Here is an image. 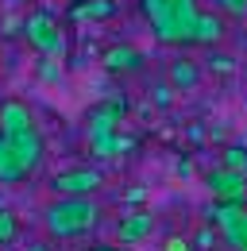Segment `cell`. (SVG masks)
Instances as JSON below:
<instances>
[{
	"label": "cell",
	"mask_w": 247,
	"mask_h": 251,
	"mask_svg": "<svg viewBox=\"0 0 247 251\" xmlns=\"http://www.w3.org/2000/svg\"><path fill=\"white\" fill-rule=\"evenodd\" d=\"M0 135H8V143L16 147L20 162L27 166V174H35L47 158V139L35 124V112L27 108V100L20 97H8L0 100Z\"/></svg>",
	"instance_id": "obj_1"
},
{
	"label": "cell",
	"mask_w": 247,
	"mask_h": 251,
	"mask_svg": "<svg viewBox=\"0 0 247 251\" xmlns=\"http://www.w3.org/2000/svg\"><path fill=\"white\" fill-rule=\"evenodd\" d=\"M97 220H100V209L93 197H54L43 209V228L54 240H77L97 228Z\"/></svg>",
	"instance_id": "obj_2"
},
{
	"label": "cell",
	"mask_w": 247,
	"mask_h": 251,
	"mask_svg": "<svg viewBox=\"0 0 247 251\" xmlns=\"http://www.w3.org/2000/svg\"><path fill=\"white\" fill-rule=\"evenodd\" d=\"M197 0H166V24L154 35L162 47H189L193 43V27H197Z\"/></svg>",
	"instance_id": "obj_3"
},
{
	"label": "cell",
	"mask_w": 247,
	"mask_h": 251,
	"mask_svg": "<svg viewBox=\"0 0 247 251\" xmlns=\"http://www.w3.org/2000/svg\"><path fill=\"white\" fill-rule=\"evenodd\" d=\"M24 39L47 58H62L66 54V31H62V24L50 12H31L24 20Z\"/></svg>",
	"instance_id": "obj_4"
},
{
	"label": "cell",
	"mask_w": 247,
	"mask_h": 251,
	"mask_svg": "<svg viewBox=\"0 0 247 251\" xmlns=\"http://www.w3.org/2000/svg\"><path fill=\"white\" fill-rule=\"evenodd\" d=\"M100 186H104V174L97 166H70L50 178V189L58 197H93Z\"/></svg>",
	"instance_id": "obj_5"
},
{
	"label": "cell",
	"mask_w": 247,
	"mask_h": 251,
	"mask_svg": "<svg viewBox=\"0 0 247 251\" xmlns=\"http://www.w3.org/2000/svg\"><path fill=\"white\" fill-rule=\"evenodd\" d=\"M124 116H127V97H104L85 112V139L89 135H104V131H120Z\"/></svg>",
	"instance_id": "obj_6"
},
{
	"label": "cell",
	"mask_w": 247,
	"mask_h": 251,
	"mask_svg": "<svg viewBox=\"0 0 247 251\" xmlns=\"http://www.w3.org/2000/svg\"><path fill=\"white\" fill-rule=\"evenodd\" d=\"M205 186H209V193L216 201H244L247 197V174H240V170H232V166L220 162L216 170H209Z\"/></svg>",
	"instance_id": "obj_7"
},
{
	"label": "cell",
	"mask_w": 247,
	"mask_h": 251,
	"mask_svg": "<svg viewBox=\"0 0 247 251\" xmlns=\"http://www.w3.org/2000/svg\"><path fill=\"white\" fill-rule=\"evenodd\" d=\"M143 50L139 47H131V43H112L104 54H100V66L108 70V74H139L143 70Z\"/></svg>",
	"instance_id": "obj_8"
},
{
	"label": "cell",
	"mask_w": 247,
	"mask_h": 251,
	"mask_svg": "<svg viewBox=\"0 0 247 251\" xmlns=\"http://www.w3.org/2000/svg\"><path fill=\"white\" fill-rule=\"evenodd\" d=\"M154 232V217L147 213V209H131V213H124L120 220H116V240L120 244H143L147 236Z\"/></svg>",
	"instance_id": "obj_9"
},
{
	"label": "cell",
	"mask_w": 247,
	"mask_h": 251,
	"mask_svg": "<svg viewBox=\"0 0 247 251\" xmlns=\"http://www.w3.org/2000/svg\"><path fill=\"white\" fill-rule=\"evenodd\" d=\"M89 151L93 158H120L127 151H135V139L120 135V131H104V135H89Z\"/></svg>",
	"instance_id": "obj_10"
},
{
	"label": "cell",
	"mask_w": 247,
	"mask_h": 251,
	"mask_svg": "<svg viewBox=\"0 0 247 251\" xmlns=\"http://www.w3.org/2000/svg\"><path fill=\"white\" fill-rule=\"evenodd\" d=\"M166 81H170L178 93H193V89L201 85V62H193V58H174V62L166 66Z\"/></svg>",
	"instance_id": "obj_11"
},
{
	"label": "cell",
	"mask_w": 247,
	"mask_h": 251,
	"mask_svg": "<svg viewBox=\"0 0 247 251\" xmlns=\"http://www.w3.org/2000/svg\"><path fill=\"white\" fill-rule=\"evenodd\" d=\"M24 178H31L27 166L20 162L16 147L8 143V135H0V186H20Z\"/></svg>",
	"instance_id": "obj_12"
},
{
	"label": "cell",
	"mask_w": 247,
	"mask_h": 251,
	"mask_svg": "<svg viewBox=\"0 0 247 251\" xmlns=\"http://www.w3.org/2000/svg\"><path fill=\"white\" fill-rule=\"evenodd\" d=\"M116 16V0H77L74 8H70V20H77V24H85V20H112Z\"/></svg>",
	"instance_id": "obj_13"
},
{
	"label": "cell",
	"mask_w": 247,
	"mask_h": 251,
	"mask_svg": "<svg viewBox=\"0 0 247 251\" xmlns=\"http://www.w3.org/2000/svg\"><path fill=\"white\" fill-rule=\"evenodd\" d=\"M224 39V20L216 12H201L197 16V27H193V43L197 47H216Z\"/></svg>",
	"instance_id": "obj_14"
},
{
	"label": "cell",
	"mask_w": 247,
	"mask_h": 251,
	"mask_svg": "<svg viewBox=\"0 0 247 251\" xmlns=\"http://www.w3.org/2000/svg\"><path fill=\"white\" fill-rule=\"evenodd\" d=\"M205 70H209L213 77H236V70H240V66H236V58H232V54H220V50H213V54L205 58Z\"/></svg>",
	"instance_id": "obj_15"
},
{
	"label": "cell",
	"mask_w": 247,
	"mask_h": 251,
	"mask_svg": "<svg viewBox=\"0 0 247 251\" xmlns=\"http://www.w3.org/2000/svg\"><path fill=\"white\" fill-rule=\"evenodd\" d=\"M16 240H20V217L12 209H0V248H8Z\"/></svg>",
	"instance_id": "obj_16"
},
{
	"label": "cell",
	"mask_w": 247,
	"mask_h": 251,
	"mask_svg": "<svg viewBox=\"0 0 247 251\" xmlns=\"http://www.w3.org/2000/svg\"><path fill=\"white\" fill-rule=\"evenodd\" d=\"M224 166H232V170H240L247 174V147H224V158H220Z\"/></svg>",
	"instance_id": "obj_17"
},
{
	"label": "cell",
	"mask_w": 247,
	"mask_h": 251,
	"mask_svg": "<svg viewBox=\"0 0 247 251\" xmlns=\"http://www.w3.org/2000/svg\"><path fill=\"white\" fill-rule=\"evenodd\" d=\"M174 93H178V89H174L170 81H166V85H154L151 89V104L154 108H170V104H174Z\"/></svg>",
	"instance_id": "obj_18"
},
{
	"label": "cell",
	"mask_w": 247,
	"mask_h": 251,
	"mask_svg": "<svg viewBox=\"0 0 247 251\" xmlns=\"http://www.w3.org/2000/svg\"><path fill=\"white\" fill-rule=\"evenodd\" d=\"M39 77H43V81H58V77H62V66L54 62V58L43 54V62H39Z\"/></svg>",
	"instance_id": "obj_19"
},
{
	"label": "cell",
	"mask_w": 247,
	"mask_h": 251,
	"mask_svg": "<svg viewBox=\"0 0 247 251\" xmlns=\"http://www.w3.org/2000/svg\"><path fill=\"white\" fill-rule=\"evenodd\" d=\"M216 8L224 16H247V0H216Z\"/></svg>",
	"instance_id": "obj_20"
},
{
	"label": "cell",
	"mask_w": 247,
	"mask_h": 251,
	"mask_svg": "<svg viewBox=\"0 0 247 251\" xmlns=\"http://www.w3.org/2000/svg\"><path fill=\"white\" fill-rule=\"evenodd\" d=\"M189 244H193V251H209V248H213V228H201Z\"/></svg>",
	"instance_id": "obj_21"
},
{
	"label": "cell",
	"mask_w": 247,
	"mask_h": 251,
	"mask_svg": "<svg viewBox=\"0 0 247 251\" xmlns=\"http://www.w3.org/2000/svg\"><path fill=\"white\" fill-rule=\"evenodd\" d=\"M162 251H193V244H189L185 236H170V240H166V248H162Z\"/></svg>",
	"instance_id": "obj_22"
},
{
	"label": "cell",
	"mask_w": 247,
	"mask_h": 251,
	"mask_svg": "<svg viewBox=\"0 0 247 251\" xmlns=\"http://www.w3.org/2000/svg\"><path fill=\"white\" fill-rule=\"evenodd\" d=\"M189 174H193V162L182 158V162H178V178H189Z\"/></svg>",
	"instance_id": "obj_23"
},
{
	"label": "cell",
	"mask_w": 247,
	"mask_h": 251,
	"mask_svg": "<svg viewBox=\"0 0 247 251\" xmlns=\"http://www.w3.org/2000/svg\"><path fill=\"white\" fill-rule=\"evenodd\" d=\"M85 251H135V248H127V244H116V248H85Z\"/></svg>",
	"instance_id": "obj_24"
},
{
	"label": "cell",
	"mask_w": 247,
	"mask_h": 251,
	"mask_svg": "<svg viewBox=\"0 0 247 251\" xmlns=\"http://www.w3.org/2000/svg\"><path fill=\"white\" fill-rule=\"evenodd\" d=\"M24 251H47V248H43V244H27Z\"/></svg>",
	"instance_id": "obj_25"
},
{
	"label": "cell",
	"mask_w": 247,
	"mask_h": 251,
	"mask_svg": "<svg viewBox=\"0 0 247 251\" xmlns=\"http://www.w3.org/2000/svg\"><path fill=\"white\" fill-rule=\"evenodd\" d=\"M244 205H247V197H244Z\"/></svg>",
	"instance_id": "obj_26"
}]
</instances>
